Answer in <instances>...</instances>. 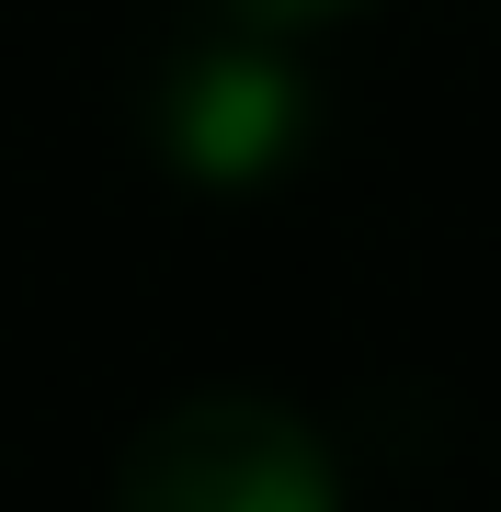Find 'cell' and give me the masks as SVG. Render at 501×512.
<instances>
[{"mask_svg": "<svg viewBox=\"0 0 501 512\" xmlns=\"http://www.w3.org/2000/svg\"><path fill=\"white\" fill-rule=\"evenodd\" d=\"M103 512H342V467L308 410L262 387H194L126 433Z\"/></svg>", "mask_w": 501, "mask_h": 512, "instance_id": "cell-1", "label": "cell"}, {"mask_svg": "<svg viewBox=\"0 0 501 512\" xmlns=\"http://www.w3.org/2000/svg\"><path fill=\"white\" fill-rule=\"evenodd\" d=\"M308 137H319V92L285 57V35H262V23L171 46L149 80V148L194 194H262L274 171H297Z\"/></svg>", "mask_w": 501, "mask_h": 512, "instance_id": "cell-2", "label": "cell"}, {"mask_svg": "<svg viewBox=\"0 0 501 512\" xmlns=\"http://www.w3.org/2000/svg\"><path fill=\"white\" fill-rule=\"evenodd\" d=\"M228 23H262V35H319V23H353L365 0H217Z\"/></svg>", "mask_w": 501, "mask_h": 512, "instance_id": "cell-3", "label": "cell"}]
</instances>
